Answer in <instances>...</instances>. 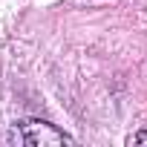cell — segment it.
I'll use <instances>...</instances> for the list:
<instances>
[{"instance_id": "cell-1", "label": "cell", "mask_w": 147, "mask_h": 147, "mask_svg": "<svg viewBox=\"0 0 147 147\" xmlns=\"http://www.w3.org/2000/svg\"><path fill=\"white\" fill-rule=\"evenodd\" d=\"M9 141L12 144H26V147H63V144H75L72 136H66L63 130H58L55 124L40 121V118L18 121L12 127V133H9Z\"/></svg>"}, {"instance_id": "cell-2", "label": "cell", "mask_w": 147, "mask_h": 147, "mask_svg": "<svg viewBox=\"0 0 147 147\" xmlns=\"http://www.w3.org/2000/svg\"><path fill=\"white\" fill-rule=\"evenodd\" d=\"M133 141H136V144H147V130L136 133V136H133Z\"/></svg>"}]
</instances>
